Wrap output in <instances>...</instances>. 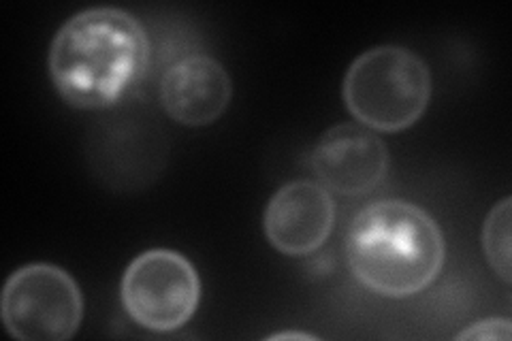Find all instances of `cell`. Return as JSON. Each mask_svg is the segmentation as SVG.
I'll use <instances>...</instances> for the list:
<instances>
[{"label":"cell","mask_w":512,"mask_h":341,"mask_svg":"<svg viewBox=\"0 0 512 341\" xmlns=\"http://www.w3.org/2000/svg\"><path fill=\"white\" fill-rule=\"evenodd\" d=\"M47 64L64 103L105 109L146 75L150 39L135 15L116 7H92L60 26Z\"/></svg>","instance_id":"6da1fadb"},{"label":"cell","mask_w":512,"mask_h":341,"mask_svg":"<svg viewBox=\"0 0 512 341\" xmlns=\"http://www.w3.org/2000/svg\"><path fill=\"white\" fill-rule=\"evenodd\" d=\"M355 278L376 295L406 299L434 284L446 258L440 226L406 201H380L355 216L346 241Z\"/></svg>","instance_id":"7a4b0ae2"},{"label":"cell","mask_w":512,"mask_h":341,"mask_svg":"<svg viewBox=\"0 0 512 341\" xmlns=\"http://www.w3.org/2000/svg\"><path fill=\"white\" fill-rule=\"evenodd\" d=\"M350 116L380 133H399L421 120L431 99V73L406 47L380 45L363 52L344 77Z\"/></svg>","instance_id":"3957f363"},{"label":"cell","mask_w":512,"mask_h":341,"mask_svg":"<svg viewBox=\"0 0 512 341\" xmlns=\"http://www.w3.org/2000/svg\"><path fill=\"white\" fill-rule=\"evenodd\" d=\"M0 318L13 339L67 341L84 318L82 290L56 265H26L5 282Z\"/></svg>","instance_id":"277c9868"},{"label":"cell","mask_w":512,"mask_h":341,"mask_svg":"<svg viewBox=\"0 0 512 341\" xmlns=\"http://www.w3.org/2000/svg\"><path fill=\"white\" fill-rule=\"evenodd\" d=\"M120 295L126 314L137 324L169 333L195 316L201 282L197 269L180 252L150 250L128 265Z\"/></svg>","instance_id":"5b68a950"},{"label":"cell","mask_w":512,"mask_h":341,"mask_svg":"<svg viewBox=\"0 0 512 341\" xmlns=\"http://www.w3.org/2000/svg\"><path fill=\"white\" fill-rule=\"evenodd\" d=\"M310 167L320 186L342 197H359L384 182L389 171V150L370 128L338 124L314 145Z\"/></svg>","instance_id":"8992f818"},{"label":"cell","mask_w":512,"mask_h":341,"mask_svg":"<svg viewBox=\"0 0 512 341\" xmlns=\"http://www.w3.org/2000/svg\"><path fill=\"white\" fill-rule=\"evenodd\" d=\"M335 205L325 186L314 182L284 184L265 209V235L286 256H308L325 246L333 231Z\"/></svg>","instance_id":"52a82bcc"},{"label":"cell","mask_w":512,"mask_h":341,"mask_svg":"<svg viewBox=\"0 0 512 341\" xmlns=\"http://www.w3.org/2000/svg\"><path fill=\"white\" fill-rule=\"evenodd\" d=\"M233 84L227 69L212 56H188L160 81V103L171 120L184 126H210L227 111Z\"/></svg>","instance_id":"ba28073f"},{"label":"cell","mask_w":512,"mask_h":341,"mask_svg":"<svg viewBox=\"0 0 512 341\" xmlns=\"http://www.w3.org/2000/svg\"><path fill=\"white\" fill-rule=\"evenodd\" d=\"M510 224H512V199L506 197L489 211L483 226V248H485L487 263L506 284L512 282Z\"/></svg>","instance_id":"9c48e42d"},{"label":"cell","mask_w":512,"mask_h":341,"mask_svg":"<svg viewBox=\"0 0 512 341\" xmlns=\"http://www.w3.org/2000/svg\"><path fill=\"white\" fill-rule=\"evenodd\" d=\"M457 339H478V341H508L510 339V320L508 318H489L476 322L466 331H461Z\"/></svg>","instance_id":"30bf717a"},{"label":"cell","mask_w":512,"mask_h":341,"mask_svg":"<svg viewBox=\"0 0 512 341\" xmlns=\"http://www.w3.org/2000/svg\"><path fill=\"white\" fill-rule=\"evenodd\" d=\"M267 339H271V341H278V339H303V341H308V339H318L316 335H312V333H297V331H284V333H276V335H271V337H267Z\"/></svg>","instance_id":"8fae6325"}]
</instances>
